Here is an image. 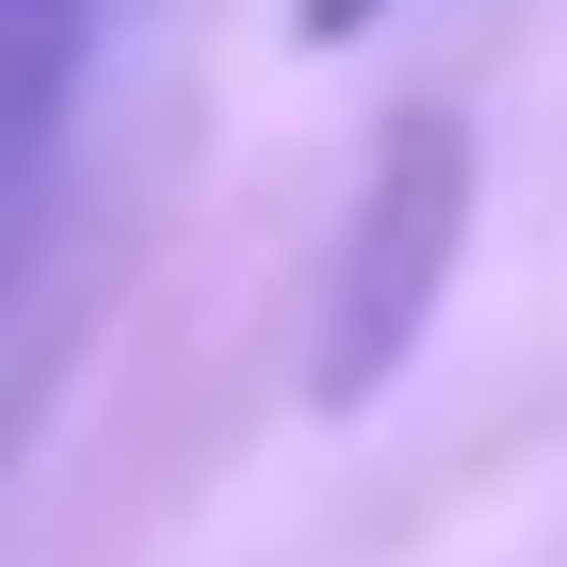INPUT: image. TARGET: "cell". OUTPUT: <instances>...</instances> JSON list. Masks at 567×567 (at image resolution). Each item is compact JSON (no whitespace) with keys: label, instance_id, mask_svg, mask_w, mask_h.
<instances>
[{"label":"cell","instance_id":"obj_1","mask_svg":"<svg viewBox=\"0 0 567 567\" xmlns=\"http://www.w3.org/2000/svg\"><path fill=\"white\" fill-rule=\"evenodd\" d=\"M454 244H471V131L422 97V114L373 131V178H357V227H341V276H324V341H308V405L390 390V357L422 341Z\"/></svg>","mask_w":567,"mask_h":567},{"label":"cell","instance_id":"obj_2","mask_svg":"<svg viewBox=\"0 0 567 567\" xmlns=\"http://www.w3.org/2000/svg\"><path fill=\"white\" fill-rule=\"evenodd\" d=\"M82 33H97V0H0V178H17L49 131H65Z\"/></svg>","mask_w":567,"mask_h":567},{"label":"cell","instance_id":"obj_3","mask_svg":"<svg viewBox=\"0 0 567 567\" xmlns=\"http://www.w3.org/2000/svg\"><path fill=\"white\" fill-rule=\"evenodd\" d=\"M373 17H390V0H292V33H308V49H341V33H373Z\"/></svg>","mask_w":567,"mask_h":567}]
</instances>
